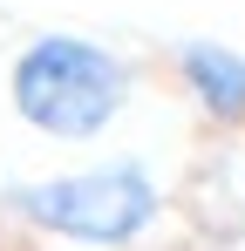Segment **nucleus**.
I'll return each instance as SVG.
<instances>
[{
  "label": "nucleus",
  "mask_w": 245,
  "mask_h": 251,
  "mask_svg": "<svg viewBox=\"0 0 245 251\" xmlns=\"http://www.w3.org/2000/svg\"><path fill=\"white\" fill-rule=\"evenodd\" d=\"M129 88H136V68L116 48L89 41V34H68V27L28 34V48L7 68L14 116L34 136H48V143H95L129 109Z\"/></svg>",
  "instance_id": "f257e3e1"
},
{
  "label": "nucleus",
  "mask_w": 245,
  "mask_h": 251,
  "mask_svg": "<svg viewBox=\"0 0 245 251\" xmlns=\"http://www.w3.org/2000/svg\"><path fill=\"white\" fill-rule=\"evenodd\" d=\"M0 210L14 224H28L34 238H61V245H82V251H129L163 217V190L136 156H116V163L14 183L0 197Z\"/></svg>",
  "instance_id": "f03ea898"
},
{
  "label": "nucleus",
  "mask_w": 245,
  "mask_h": 251,
  "mask_svg": "<svg viewBox=\"0 0 245 251\" xmlns=\"http://www.w3.org/2000/svg\"><path fill=\"white\" fill-rule=\"evenodd\" d=\"M170 68H177V88L191 95L204 123L218 129H245V54L225 41H177L170 48Z\"/></svg>",
  "instance_id": "7ed1b4c3"
}]
</instances>
